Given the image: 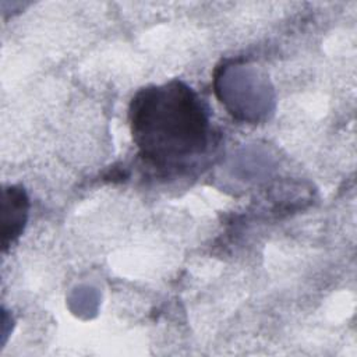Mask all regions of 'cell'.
Wrapping results in <instances>:
<instances>
[{
  "label": "cell",
  "mask_w": 357,
  "mask_h": 357,
  "mask_svg": "<svg viewBox=\"0 0 357 357\" xmlns=\"http://www.w3.org/2000/svg\"><path fill=\"white\" fill-rule=\"evenodd\" d=\"M132 141L156 169L187 167L205 153L209 120L198 95L173 79L139 89L130 103Z\"/></svg>",
  "instance_id": "cell-1"
},
{
  "label": "cell",
  "mask_w": 357,
  "mask_h": 357,
  "mask_svg": "<svg viewBox=\"0 0 357 357\" xmlns=\"http://www.w3.org/2000/svg\"><path fill=\"white\" fill-rule=\"evenodd\" d=\"M28 197L24 188L10 185L3 191V251H6L22 233L28 218Z\"/></svg>",
  "instance_id": "cell-2"
}]
</instances>
